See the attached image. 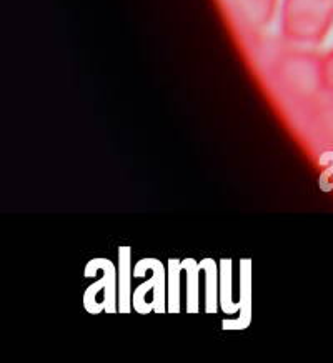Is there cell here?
Returning <instances> with one entry per match:
<instances>
[{
	"label": "cell",
	"instance_id": "obj_1",
	"mask_svg": "<svg viewBox=\"0 0 333 363\" xmlns=\"http://www.w3.org/2000/svg\"><path fill=\"white\" fill-rule=\"evenodd\" d=\"M273 80L288 99L312 104L325 92L322 80V57L310 52H290L277 60Z\"/></svg>",
	"mask_w": 333,
	"mask_h": 363
},
{
	"label": "cell",
	"instance_id": "obj_2",
	"mask_svg": "<svg viewBox=\"0 0 333 363\" xmlns=\"http://www.w3.org/2000/svg\"><path fill=\"white\" fill-rule=\"evenodd\" d=\"M333 23V0H283V35L300 44H318Z\"/></svg>",
	"mask_w": 333,
	"mask_h": 363
},
{
	"label": "cell",
	"instance_id": "obj_3",
	"mask_svg": "<svg viewBox=\"0 0 333 363\" xmlns=\"http://www.w3.org/2000/svg\"><path fill=\"white\" fill-rule=\"evenodd\" d=\"M233 11L247 28L259 30L272 22L277 0H232Z\"/></svg>",
	"mask_w": 333,
	"mask_h": 363
},
{
	"label": "cell",
	"instance_id": "obj_4",
	"mask_svg": "<svg viewBox=\"0 0 333 363\" xmlns=\"http://www.w3.org/2000/svg\"><path fill=\"white\" fill-rule=\"evenodd\" d=\"M312 123L320 140L333 150V95L323 92L312 102Z\"/></svg>",
	"mask_w": 333,
	"mask_h": 363
},
{
	"label": "cell",
	"instance_id": "obj_5",
	"mask_svg": "<svg viewBox=\"0 0 333 363\" xmlns=\"http://www.w3.org/2000/svg\"><path fill=\"white\" fill-rule=\"evenodd\" d=\"M322 80L323 90L333 95V50L322 57Z\"/></svg>",
	"mask_w": 333,
	"mask_h": 363
}]
</instances>
